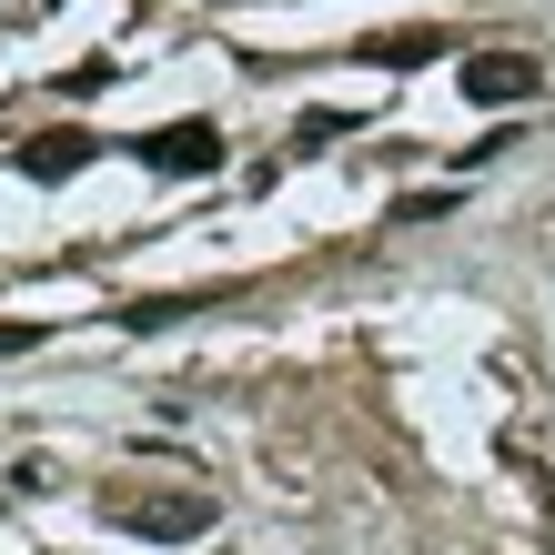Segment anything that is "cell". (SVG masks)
I'll use <instances>...</instances> for the list:
<instances>
[{
    "label": "cell",
    "mask_w": 555,
    "mask_h": 555,
    "mask_svg": "<svg viewBox=\"0 0 555 555\" xmlns=\"http://www.w3.org/2000/svg\"><path fill=\"white\" fill-rule=\"evenodd\" d=\"M102 526H132L152 545H192V535H212V495L203 485H102Z\"/></svg>",
    "instance_id": "1"
},
{
    "label": "cell",
    "mask_w": 555,
    "mask_h": 555,
    "mask_svg": "<svg viewBox=\"0 0 555 555\" xmlns=\"http://www.w3.org/2000/svg\"><path fill=\"white\" fill-rule=\"evenodd\" d=\"M454 81H465V102L515 112V102H535V91H545V61H535V51H475Z\"/></svg>",
    "instance_id": "2"
},
{
    "label": "cell",
    "mask_w": 555,
    "mask_h": 555,
    "mask_svg": "<svg viewBox=\"0 0 555 555\" xmlns=\"http://www.w3.org/2000/svg\"><path fill=\"white\" fill-rule=\"evenodd\" d=\"M152 172H222V132L212 121H162V132H142L132 142Z\"/></svg>",
    "instance_id": "3"
},
{
    "label": "cell",
    "mask_w": 555,
    "mask_h": 555,
    "mask_svg": "<svg viewBox=\"0 0 555 555\" xmlns=\"http://www.w3.org/2000/svg\"><path fill=\"white\" fill-rule=\"evenodd\" d=\"M364 72H414V61H444V21H404V30H364L353 41Z\"/></svg>",
    "instance_id": "4"
},
{
    "label": "cell",
    "mask_w": 555,
    "mask_h": 555,
    "mask_svg": "<svg viewBox=\"0 0 555 555\" xmlns=\"http://www.w3.org/2000/svg\"><path fill=\"white\" fill-rule=\"evenodd\" d=\"M91 152H102L91 132H72V121H51V132H30V142H21L11 162H21L30 182H72V172H91Z\"/></svg>",
    "instance_id": "5"
},
{
    "label": "cell",
    "mask_w": 555,
    "mask_h": 555,
    "mask_svg": "<svg viewBox=\"0 0 555 555\" xmlns=\"http://www.w3.org/2000/svg\"><path fill=\"white\" fill-rule=\"evenodd\" d=\"M182 313H212V293H142V304H121L132 334H162V323H182Z\"/></svg>",
    "instance_id": "6"
},
{
    "label": "cell",
    "mask_w": 555,
    "mask_h": 555,
    "mask_svg": "<svg viewBox=\"0 0 555 555\" xmlns=\"http://www.w3.org/2000/svg\"><path fill=\"white\" fill-rule=\"evenodd\" d=\"M61 91H72V102H91V91H112V61L91 51V61H72V72H61Z\"/></svg>",
    "instance_id": "7"
},
{
    "label": "cell",
    "mask_w": 555,
    "mask_h": 555,
    "mask_svg": "<svg viewBox=\"0 0 555 555\" xmlns=\"http://www.w3.org/2000/svg\"><path fill=\"white\" fill-rule=\"evenodd\" d=\"M344 132H353V112H304V121H293V142H304V152L313 142H344Z\"/></svg>",
    "instance_id": "8"
},
{
    "label": "cell",
    "mask_w": 555,
    "mask_h": 555,
    "mask_svg": "<svg viewBox=\"0 0 555 555\" xmlns=\"http://www.w3.org/2000/svg\"><path fill=\"white\" fill-rule=\"evenodd\" d=\"M435 212H454V192H404L395 203V222H435Z\"/></svg>",
    "instance_id": "9"
}]
</instances>
